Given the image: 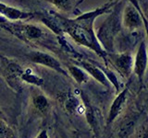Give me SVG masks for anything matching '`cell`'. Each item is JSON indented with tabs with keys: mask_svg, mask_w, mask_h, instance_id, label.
Here are the masks:
<instances>
[{
	"mask_svg": "<svg viewBox=\"0 0 148 138\" xmlns=\"http://www.w3.org/2000/svg\"><path fill=\"white\" fill-rule=\"evenodd\" d=\"M69 74H71L74 79H75L78 83L86 82L88 80L87 75L82 70L81 68L71 66H69Z\"/></svg>",
	"mask_w": 148,
	"mask_h": 138,
	"instance_id": "12",
	"label": "cell"
},
{
	"mask_svg": "<svg viewBox=\"0 0 148 138\" xmlns=\"http://www.w3.org/2000/svg\"><path fill=\"white\" fill-rule=\"evenodd\" d=\"M126 95H127V89H124L117 96V98L113 101V104L110 108V112L108 116V122H113L115 118L123 110L125 103H126Z\"/></svg>",
	"mask_w": 148,
	"mask_h": 138,
	"instance_id": "8",
	"label": "cell"
},
{
	"mask_svg": "<svg viewBox=\"0 0 148 138\" xmlns=\"http://www.w3.org/2000/svg\"><path fill=\"white\" fill-rule=\"evenodd\" d=\"M27 56L32 63L51 68L55 71L62 74L64 76H68L67 71L62 67L61 64L49 53L41 52V51H32L30 53H28Z\"/></svg>",
	"mask_w": 148,
	"mask_h": 138,
	"instance_id": "3",
	"label": "cell"
},
{
	"mask_svg": "<svg viewBox=\"0 0 148 138\" xmlns=\"http://www.w3.org/2000/svg\"><path fill=\"white\" fill-rule=\"evenodd\" d=\"M3 26L6 27L8 30L13 32L18 37L28 41H37L42 38L44 32L39 27L32 24H12V23H7L5 21Z\"/></svg>",
	"mask_w": 148,
	"mask_h": 138,
	"instance_id": "2",
	"label": "cell"
},
{
	"mask_svg": "<svg viewBox=\"0 0 148 138\" xmlns=\"http://www.w3.org/2000/svg\"><path fill=\"white\" fill-rule=\"evenodd\" d=\"M112 62L118 71L121 73V75L129 76L133 69V59L128 53H120L112 56Z\"/></svg>",
	"mask_w": 148,
	"mask_h": 138,
	"instance_id": "4",
	"label": "cell"
},
{
	"mask_svg": "<svg viewBox=\"0 0 148 138\" xmlns=\"http://www.w3.org/2000/svg\"><path fill=\"white\" fill-rule=\"evenodd\" d=\"M81 66H82V68H84L92 76H94L97 81H99L105 86H108V79H106L105 73L102 71L101 69L92 66L91 63L85 62V61H82Z\"/></svg>",
	"mask_w": 148,
	"mask_h": 138,
	"instance_id": "9",
	"label": "cell"
},
{
	"mask_svg": "<svg viewBox=\"0 0 148 138\" xmlns=\"http://www.w3.org/2000/svg\"><path fill=\"white\" fill-rule=\"evenodd\" d=\"M32 103H34V108L38 110L39 112L45 113L47 112L49 108V102L45 96L43 94H36L32 96Z\"/></svg>",
	"mask_w": 148,
	"mask_h": 138,
	"instance_id": "10",
	"label": "cell"
},
{
	"mask_svg": "<svg viewBox=\"0 0 148 138\" xmlns=\"http://www.w3.org/2000/svg\"><path fill=\"white\" fill-rule=\"evenodd\" d=\"M0 114H1V112H0Z\"/></svg>",
	"mask_w": 148,
	"mask_h": 138,
	"instance_id": "16",
	"label": "cell"
},
{
	"mask_svg": "<svg viewBox=\"0 0 148 138\" xmlns=\"http://www.w3.org/2000/svg\"><path fill=\"white\" fill-rule=\"evenodd\" d=\"M13 138H14V137H13Z\"/></svg>",
	"mask_w": 148,
	"mask_h": 138,
	"instance_id": "17",
	"label": "cell"
},
{
	"mask_svg": "<svg viewBox=\"0 0 148 138\" xmlns=\"http://www.w3.org/2000/svg\"><path fill=\"white\" fill-rule=\"evenodd\" d=\"M22 80L28 83H31V84L35 85V86H41V85H43V83H44V80L42 79L41 77L34 75V74L31 70H29V69H26V70L23 71Z\"/></svg>",
	"mask_w": 148,
	"mask_h": 138,
	"instance_id": "11",
	"label": "cell"
},
{
	"mask_svg": "<svg viewBox=\"0 0 148 138\" xmlns=\"http://www.w3.org/2000/svg\"><path fill=\"white\" fill-rule=\"evenodd\" d=\"M146 64H147V53H146V45L145 43H141L139 46V49L137 51L135 60H134L133 67L134 72L136 73L139 79L142 80L145 73L146 70Z\"/></svg>",
	"mask_w": 148,
	"mask_h": 138,
	"instance_id": "6",
	"label": "cell"
},
{
	"mask_svg": "<svg viewBox=\"0 0 148 138\" xmlns=\"http://www.w3.org/2000/svg\"><path fill=\"white\" fill-rule=\"evenodd\" d=\"M0 14H1L2 16H4L5 18H7L8 20H13V21L24 20L32 17V13L10 7L3 2H0Z\"/></svg>",
	"mask_w": 148,
	"mask_h": 138,
	"instance_id": "5",
	"label": "cell"
},
{
	"mask_svg": "<svg viewBox=\"0 0 148 138\" xmlns=\"http://www.w3.org/2000/svg\"><path fill=\"white\" fill-rule=\"evenodd\" d=\"M36 138H48V136H47V133H46V132L43 131V132H41L39 133L38 136H37Z\"/></svg>",
	"mask_w": 148,
	"mask_h": 138,
	"instance_id": "15",
	"label": "cell"
},
{
	"mask_svg": "<svg viewBox=\"0 0 148 138\" xmlns=\"http://www.w3.org/2000/svg\"><path fill=\"white\" fill-rule=\"evenodd\" d=\"M10 133L8 125L0 118V138H8Z\"/></svg>",
	"mask_w": 148,
	"mask_h": 138,
	"instance_id": "14",
	"label": "cell"
},
{
	"mask_svg": "<svg viewBox=\"0 0 148 138\" xmlns=\"http://www.w3.org/2000/svg\"><path fill=\"white\" fill-rule=\"evenodd\" d=\"M0 67H2L3 76L8 82V84L13 89L17 91L21 90L23 82L22 75L24 69L17 63L9 61L6 58L2 59L0 61Z\"/></svg>",
	"mask_w": 148,
	"mask_h": 138,
	"instance_id": "1",
	"label": "cell"
},
{
	"mask_svg": "<svg viewBox=\"0 0 148 138\" xmlns=\"http://www.w3.org/2000/svg\"><path fill=\"white\" fill-rule=\"evenodd\" d=\"M55 7L62 11H71L74 7V0H50Z\"/></svg>",
	"mask_w": 148,
	"mask_h": 138,
	"instance_id": "13",
	"label": "cell"
},
{
	"mask_svg": "<svg viewBox=\"0 0 148 138\" xmlns=\"http://www.w3.org/2000/svg\"><path fill=\"white\" fill-rule=\"evenodd\" d=\"M123 22L129 30H135L142 25V18L134 7H127L124 11Z\"/></svg>",
	"mask_w": 148,
	"mask_h": 138,
	"instance_id": "7",
	"label": "cell"
}]
</instances>
